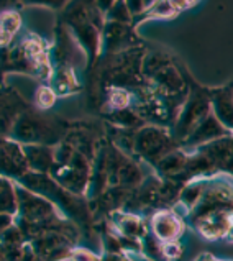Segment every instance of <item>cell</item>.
I'll list each match as a JSON object with an SVG mask.
<instances>
[{
  "label": "cell",
  "mask_w": 233,
  "mask_h": 261,
  "mask_svg": "<svg viewBox=\"0 0 233 261\" xmlns=\"http://www.w3.org/2000/svg\"><path fill=\"white\" fill-rule=\"evenodd\" d=\"M179 222L172 217L169 214H160L154 219V232L160 238H164V240H172L179 235Z\"/></svg>",
  "instance_id": "6da1fadb"
}]
</instances>
